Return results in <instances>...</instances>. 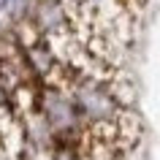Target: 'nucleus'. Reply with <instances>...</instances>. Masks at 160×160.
Segmentation results:
<instances>
[{
	"label": "nucleus",
	"mask_w": 160,
	"mask_h": 160,
	"mask_svg": "<svg viewBox=\"0 0 160 160\" xmlns=\"http://www.w3.org/2000/svg\"><path fill=\"white\" fill-rule=\"evenodd\" d=\"M35 109L46 119L49 130L54 133L60 144H71V147H79L90 136V128L82 119L79 109H76L73 95L68 92V87L60 84H43L41 92H38V103Z\"/></svg>",
	"instance_id": "obj_1"
},
{
	"label": "nucleus",
	"mask_w": 160,
	"mask_h": 160,
	"mask_svg": "<svg viewBox=\"0 0 160 160\" xmlns=\"http://www.w3.org/2000/svg\"><path fill=\"white\" fill-rule=\"evenodd\" d=\"M79 155H82V152H79ZM82 160H98V158H84V155H82Z\"/></svg>",
	"instance_id": "obj_2"
},
{
	"label": "nucleus",
	"mask_w": 160,
	"mask_h": 160,
	"mask_svg": "<svg viewBox=\"0 0 160 160\" xmlns=\"http://www.w3.org/2000/svg\"><path fill=\"white\" fill-rule=\"evenodd\" d=\"M3 3H6V0H0V6H3Z\"/></svg>",
	"instance_id": "obj_3"
}]
</instances>
